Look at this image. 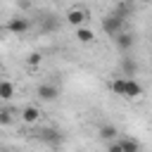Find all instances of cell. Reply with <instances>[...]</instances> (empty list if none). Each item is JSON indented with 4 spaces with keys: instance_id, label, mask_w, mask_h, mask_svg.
Here are the masks:
<instances>
[{
    "instance_id": "cell-1",
    "label": "cell",
    "mask_w": 152,
    "mask_h": 152,
    "mask_svg": "<svg viewBox=\"0 0 152 152\" xmlns=\"http://www.w3.org/2000/svg\"><path fill=\"white\" fill-rule=\"evenodd\" d=\"M124 24H126V19H124V17H119L116 12H109V14L102 19V28H104V33H107V36H112V38L124 28Z\"/></svg>"
},
{
    "instance_id": "cell-2",
    "label": "cell",
    "mask_w": 152,
    "mask_h": 152,
    "mask_svg": "<svg viewBox=\"0 0 152 152\" xmlns=\"http://www.w3.org/2000/svg\"><path fill=\"white\" fill-rule=\"evenodd\" d=\"M36 95H38L43 102H52V100L59 97V88H57L55 83H40V86L36 88Z\"/></svg>"
},
{
    "instance_id": "cell-3",
    "label": "cell",
    "mask_w": 152,
    "mask_h": 152,
    "mask_svg": "<svg viewBox=\"0 0 152 152\" xmlns=\"http://www.w3.org/2000/svg\"><path fill=\"white\" fill-rule=\"evenodd\" d=\"M28 28H31V21H28L26 17H12V19L7 21V31H10V33L21 36V33H26Z\"/></svg>"
},
{
    "instance_id": "cell-4",
    "label": "cell",
    "mask_w": 152,
    "mask_h": 152,
    "mask_svg": "<svg viewBox=\"0 0 152 152\" xmlns=\"http://www.w3.org/2000/svg\"><path fill=\"white\" fill-rule=\"evenodd\" d=\"M114 43H116V48H119L121 52H128V50H133V45H135V36L119 31V33L114 36Z\"/></svg>"
},
{
    "instance_id": "cell-5",
    "label": "cell",
    "mask_w": 152,
    "mask_h": 152,
    "mask_svg": "<svg viewBox=\"0 0 152 152\" xmlns=\"http://www.w3.org/2000/svg\"><path fill=\"white\" fill-rule=\"evenodd\" d=\"M142 95V86L135 78H124V88H121V97H138Z\"/></svg>"
},
{
    "instance_id": "cell-6",
    "label": "cell",
    "mask_w": 152,
    "mask_h": 152,
    "mask_svg": "<svg viewBox=\"0 0 152 152\" xmlns=\"http://www.w3.org/2000/svg\"><path fill=\"white\" fill-rule=\"evenodd\" d=\"M97 135H100L102 140L112 142V140H116V135H119V128H116L114 124H102V126H100V131H97Z\"/></svg>"
},
{
    "instance_id": "cell-7",
    "label": "cell",
    "mask_w": 152,
    "mask_h": 152,
    "mask_svg": "<svg viewBox=\"0 0 152 152\" xmlns=\"http://www.w3.org/2000/svg\"><path fill=\"white\" fill-rule=\"evenodd\" d=\"M38 138H40L43 142L57 145V142L62 140V133H59V131H55V128H43V131H38Z\"/></svg>"
},
{
    "instance_id": "cell-8",
    "label": "cell",
    "mask_w": 152,
    "mask_h": 152,
    "mask_svg": "<svg viewBox=\"0 0 152 152\" xmlns=\"http://www.w3.org/2000/svg\"><path fill=\"white\" fill-rule=\"evenodd\" d=\"M38 119H40V112L36 107H24L21 109V121L24 124H38Z\"/></svg>"
},
{
    "instance_id": "cell-9",
    "label": "cell",
    "mask_w": 152,
    "mask_h": 152,
    "mask_svg": "<svg viewBox=\"0 0 152 152\" xmlns=\"http://www.w3.org/2000/svg\"><path fill=\"white\" fill-rule=\"evenodd\" d=\"M114 12H116L119 17H124V19H128V17L133 14V0H121V2L114 7Z\"/></svg>"
},
{
    "instance_id": "cell-10",
    "label": "cell",
    "mask_w": 152,
    "mask_h": 152,
    "mask_svg": "<svg viewBox=\"0 0 152 152\" xmlns=\"http://www.w3.org/2000/svg\"><path fill=\"white\" fill-rule=\"evenodd\" d=\"M86 12L83 10H69V14H66V21L71 24V26H81L83 21H86Z\"/></svg>"
},
{
    "instance_id": "cell-11",
    "label": "cell",
    "mask_w": 152,
    "mask_h": 152,
    "mask_svg": "<svg viewBox=\"0 0 152 152\" xmlns=\"http://www.w3.org/2000/svg\"><path fill=\"white\" fill-rule=\"evenodd\" d=\"M12 97H14V83L0 81V100H12Z\"/></svg>"
},
{
    "instance_id": "cell-12",
    "label": "cell",
    "mask_w": 152,
    "mask_h": 152,
    "mask_svg": "<svg viewBox=\"0 0 152 152\" xmlns=\"http://www.w3.org/2000/svg\"><path fill=\"white\" fill-rule=\"evenodd\" d=\"M121 71H124L126 76H135V71H138V62L131 59V57H126V59L121 62Z\"/></svg>"
},
{
    "instance_id": "cell-13",
    "label": "cell",
    "mask_w": 152,
    "mask_h": 152,
    "mask_svg": "<svg viewBox=\"0 0 152 152\" xmlns=\"http://www.w3.org/2000/svg\"><path fill=\"white\" fill-rule=\"evenodd\" d=\"M119 145H121V152H140V142H138L135 138H126V140H121Z\"/></svg>"
},
{
    "instance_id": "cell-14",
    "label": "cell",
    "mask_w": 152,
    "mask_h": 152,
    "mask_svg": "<svg viewBox=\"0 0 152 152\" xmlns=\"http://www.w3.org/2000/svg\"><path fill=\"white\" fill-rule=\"evenodd\" d=\"M76 38H78L81 43H93V40H95V33L88 31V28H76Z\"/></svg>"
},
{
    "instance_id": "cell-15",
    "label": "cell",
    "mask_w": 152,
    "mask_h": 152,
    "mask_svg": "<svg viewBox=\"0 0 152 152\" xmlns=\"http://www.w3.org/2000/svg\"><path fill=\"white\" fill-rule=\"evenodd\" d=\"M57 26H59V24H57V19H55V17H45V19H43V26H40V28H43V31L48 33V31H55Z\"/></svg>"
},
{
    "instance_id": "cell-16",
    "label": "cell",
    "mask_w": 152,
    "mask_h": 152,
    "mask_svg": "<svg viewBox=\"0 0 152 152\" xmlns=\"http://www.w3.org/2000/svg\"><path fill=\"white\" fill-rule=\"evenodd\" d=\"M12 124V114L7 109H0V126H10Z\"/></svg>"
},
{
    "instance_id": "cell-17",
    "label": "cell",
    "mask_w": 152,
    "mask_h": 152,
    "mask_svg": "<svg viewBox=\"0 0 152 152\" xmlns=\"http://www.w3.org/2000/svg\"><path fill=\"white\" fill-rule=\"evenodd\" d=\"M40 59H43V55H40V52H31V55L26 57V62H28L31 66H36V64H40Z\"/></svg>"
},
{
    "instance_id": "cell-18",
    "label": "cell",
    "mask_w": 152,
    "mask_h": 152,
    "mask_svg": "<svg viewBox=\"0 0 152 152\" xmlns=\"http://www.w3.org/2000/svg\"><path fill=\"white\" fill-rule=\"evenodd\" d=\"M107 152H121V145L112 140V142H109V150H107Z\"/></svg>"
},
{
    "instance_id": "cell-19",
    "label": "cell",
    "mask_w": 152,
    "mask_h": 152,
    "mask_svg": "<svg viewBox=\"0 0 152 152\" xmlns=\"http://www.w3.org/2000/svg\"><path fill=\"white\" fill-rule=\"evenodd\" d=\"M19 7H21V10H28L31 2H28V0H19Z\"/></svg>"
}]
</instances>
